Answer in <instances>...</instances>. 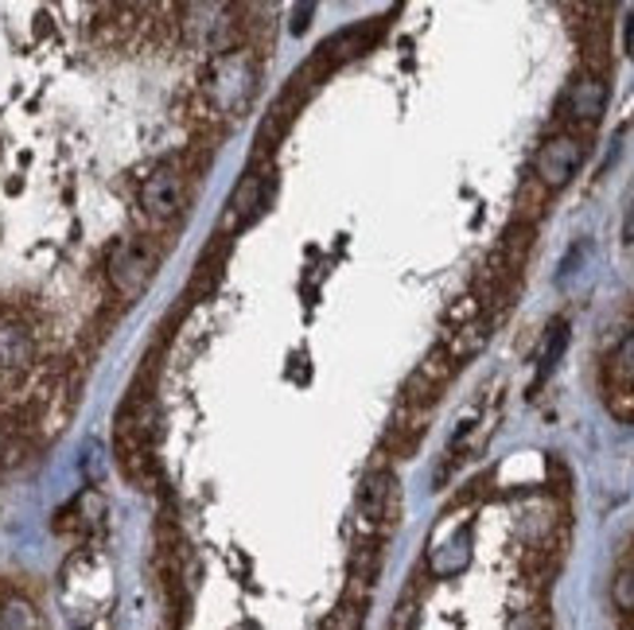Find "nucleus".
I'll return each mask as SVG.
<instances>
[{
    "label": "nucleus",
    "instance_id": "nucleus-9",
    "mask_svg": "<svg viewBox=\"0 0 634 630\" xmlns=\"http://www.w3.org/2000/svg\"><path fill=\"white\" fill-rule=\"evenodd\" d=\"M393 499V475L390 471H373L366 475L363 494H358V511H363L366 521H382L385 511H390Z\"/></svg>",
    "mask_w": 634,
    "mask_h": 630
},
{
    "label": "nucleus",
    "instance_id": "nucleus-12",
    "mask_svg": "<svg viewBox=\"0 0 634 630\" xmlns=\"http://www.w3.org/2000/svg\"><path fill=\"white\" fill-rule=\"evenodd\" d=\"M611 600H616L619 612H634V560H626L616 572V580H611Z\"/></svg>",
    "mask_w": 634,
    "mask_h": 630
},
{
    "label": "nucleus",
    "instance_id": "nucleus-14",
    "mask_svg": "<svg viewBox=\"0 0 634 630\" xmlns=\"http://www.w3.org/2000/svg\"><path fill=\"white\" fill-rule=\"evenodd\" d=\"M373 572H378V549L373 545H358L355 553V565H351V580L363 588L373 584Z\"/></svg>",
    "mask_w": 634,
    "mask_h": 630
},
{
    "label": "nucleus",
    "instance_id": "nucleus-2",
    "mask_svg": "<svg viewBox=\"0 0 634 630\" xmlns=\"http://www.w3.org/2000/svg\"><path fill=\"white\" fill-rule=\"evenodd\" d=\"M580 160H584V144L569 133H560V137H549L537 149V160H533V176L542 179L549 191H560V187H569L572 176L580 172Z\"/></svg>",
    "mask_w": 634,
    "mask_h": 630
},
{
    "label": "nucleus",
    "instance_id": "nucleus-6",
    "mask_svg": "<svg viewBox=\"0 0 634 630\" xmlns=\"http://www.w3.org/2000/svg\"><path fill=\"white\" fill-rule=\"evenodd\" d=\"M452 370H456V358L448 354V346H436V351L417 366V374L409 378V386H405V401H409V405H424V401H432L440 390H444V381L452 378Z\"/></svg>",
    "mask_w": 634,
    "mask_h": 630
},
{
    "label": "nucleus",
    "instance_id": "nucleus-3",
    "mask_svg": "<svg viewBox=\"0 0 634 630\" xmlns=\"http://www.w3.org/2000/svg\"><path fill=\"white\" fill-rule=\"evenodd\" d=\"M152 269H156V245L144 241V238H132V241H125L122 250L113 253L110 280L122 297H137L140 288L149 285Z\"/></svg>",
    "mask_w": 634,
    "mask_h": 630
},
{
    "label": "nucleus",
    "instance_id": "nucleus-4",
    "mask_svg": "<svg viewBox=\"0 0 634 630\" xmlns=\"http://www.w3.org/2000/svg\"><path fill=\"white\" fill-rule=\"evenodd\" d=\"M140 206H144V214L156 218V223L176 218L179 206H183V176H179L176 164L156 167V172L144 179V187H140Z\"/></svg>",
    "mask_w": 634,
    "mask_h": 630
},
{
    "label": "nucleus",
    "instance_id": "nucleus-5",
    "mask_svg": "<svg viewBox=\"0 0 634 630\" xmlns=\"http://www.w3.org/2000/svg\"><path fill=\"white\" fill-rule=\"evenodd\" d=\"M265 199H269V184H265V172L262 167H250L242 176V184L233 187L230 203H226V218H223V230H245L250 223H257V214L265 211Z\"/></svg>",
    "mask_w": 634,
    "mask_h": 630
},
{
    "label": "nucleus",
    "instance_id": "nucleus-8",
    "mask_svg": "<svg viewBox=\"0 0 634 630\" xmlns=\"http://www.w3.org/2000/svg\"><path fill=\"white\" fill-rule=\"evenodd\" d=\"M36 358V339L20 319H0V370H28Z\"/></svg>",
    "mask_w": 634,
    "mask_h": 630
},
{
    "label": "nucleus",
    "instance_id": "nucleus-19",
    "mask_svg": "<svg viewBox=\"0 0 634 630\" xmlns=\"http://www.w3.org/2000/svg\"><path fill=\"white\" fill-rule=\"evenodd\" d=\"M623 39H626V55L634 59V9L626 12V32H623Z\"/></svg>",
    "mask_w": 634,
    "mask_h": 630
},
{
    "label": "nucleus",
    "instance_id": "nucleus-10",
    "mask_svg": "<svg viewBox=\"0 0 634 630\" xmlns=\"http://www.w3.org/2000/svg\"><path fill=\"white\" fill-rule=\"evenodd\" d=\"M0 630H39L36 607L28 600H9L0 607Z\"/></svg>",
    "mask_w": 634,
    "mask_h": 630
},
{
    "label": "nucleus",
    "instance_id": "nucleus-17",
    "mask_svg": "<svg viewBox=\"0 0 634 630\" xmlns=\"http://www.w3.org/2000/svg\"><path fill=\"white\" fill-rule=\"evenodd\" d=\"M312 12H316L312 4H304V9H292V32H296V36L304 28H308V16H312Z\"/></svg>",
    "mask_w": 634,
    "mask_h": 630
},
{
    "label": "nucleus",
    "instance_id": "nucleus-15",
    "mask_svg": "<svg viewBox=\"0 0 634 630\" xmlns=\"http://www.w3.org/2000/svg\"><path fill=\"white\" fill-rule=\"evenodd\" d=\"M565 343H569V327H565V324H557V327H553V343L545 346L542 374H549L553 366H557V358H560V351H565Z\"/></svg>",
    "mask_w": 634,
    "mask_h": 630
},
{
    "label": "nucleus",
    "instance_id": "nucleus-13",
    "mask_svg": "<svg viewBox=\"0 0 634 630\" xmlns=\"http://www.w3.org/2000/svg\"><path fill=\"white\" fill-rule=\"evenodd\" d=\"M611 378L623 381V386H634V331L626 335L619 351L611 354Z\"/></svg>",
    "mask_w": 634,
    "mask_h": 630
},
{
    "label": "nucleus",
    "instance_id": "nucleus-7",
    "mask_svg": "<svg viewBox=\"0 0 634 630\" xmlns=\"http://www.w3.org/2000/svg\"><path fill=\"white\" fill-rule=\"evenodd\" d=\"M565 113L576 125H599V117L607 113V83L599 75H580L569 86V98H565Z\"/></svg>",
    "mask_w": 634,
    "mask_h": 630
},
{
    "label": "nucleus",
    "instance_id": "nucleus-1",
    "mask_svg": "<svg viewBox=\"0 0 634 630\" xmlns=\"http://www.w3.org/2000/svg\"><path fill=\"white\" fill-rule=\"evenodd\" d=\"M253 86H257L253 59L245 55V51H230V55H223L211 66V78L203 83V90H206V102L230 117L233 110H242L253 98Z\"/></svg>",
    "mask_w": 634,
    "mask_h": 630
},
{
    "label": "nucleus",
    "instance_id": "nucleus-16",
    "mask_svg": "<svg viewBox=\"0 0 634 630\" xmlns=\"http://www.w3.org/2000/svg\"><path fill=\"white\" fill-rule=\"evenodd\" d=\"M417 627V600H402L397 603V612H393V619H390V627L385 630H413Z\"/></svg>",
    "mask_w": 634,
    "mask_h": 630
},
{
    "label": "nucleus",
    "instance_id": "nucleus-11",
    "mask_svg": "<svg viewBox=\"0 0 634 630\" xmlns=\"http://www.w3.org/2000/svg\"><path fill=\"white\" fill-rule=\"evenodd\" d=\"M363 619H366L363 603L343 600V603H339V607H335V612L327 615L324 630H363Z\"/></svg>",
    "mask_w": 634,
    "mask_h": 630
},
{
    "label": "nucleus",
    "instance_id": "nucleus-18",
    "mask_svg": "<svg viewBox=\"0 0 634 630\" xmlns=\"http://www.w3.org/2000/svg\"><path fill=\"white\" fill-rule=\"evenodd\" d=\"M623 241L626 245H634V199L626 203V218H623Z\"/></svg>",
    "mask_w": 634,
    "mask_h": 630
}]
</instances>
